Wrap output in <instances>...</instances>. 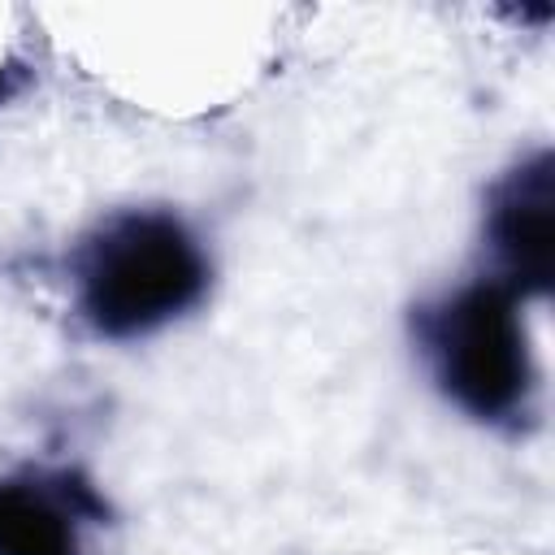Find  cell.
Listing matches in <instances>:
<instances>
[{"label": "cell", "instance_id": "obj_1", "mask_svg": "<svg viewBox=\"0 0 555 555\" xmlns=\"http://www.w3.org/2000/svg\"><path fill=\"white\" fill-rule=\"evenodd\" d=\"M208 256L173 212H121L104 221L74 260L78 312L104 338H139L208 291Z\"/></svg>", "mask_w": 555, "mask_h": 555}, {"label": "cell", "instance_id": "obj_2", "mask_svg": "<svg viewBox=\"0 0 555 555\" xmlns=\"http://www.w3.org/2000/svg\"><path fill=\"white\" fill-rule=\"evenodd\" d=\"M516 299V291L490 278L416 312V338L438 390L477 421L525 416L533 399L538 377Z\"/></svg>", "mask_w": 555, "mask_h": 555}, {"label": "cell", "instance_id": "obj_3", "mask_svg": "<svg viewBox=\"0 0 555 555\" xmlns=\"http://www.w3.org/2000/svg\"><path fill=\"white\" fill-rule=\"evenodd\" d=\"M486 238L507 291L546 295L555 286V156L546 147L490 191Z\"/></svg>", "mask_w": 555, "mask_h": 555}, {"label": "cell", "instance_id": "obj_4", "mask_svg": "<svg viewBox=\"0 0 555 555\" xmlns=\"http://www.w3.org/2000/svg\"><path fill=\"white\" fill-rule=\"evenodd\" d=\"M104 503L78 473H61L56 490L39 477L0 481V555H78L74 516H100Z\"/></svg>", "mask_w": 555, "mask_h": 555}]
</instances>
